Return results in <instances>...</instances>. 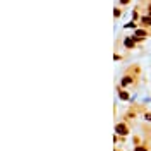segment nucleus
<instances>
[{
    "label": "nucleus",
    "instance_id": "1",
    "mask_svg": "<svg viewBox=\"0 0 151 151\" xmlns=\"http://www.w3.org/2000/svg\"><path fill=\"white\" fill-rule=\"evenodd\" d=\"M117 132H118V134H125V127H124V125H117Z\"/></svg>",
    "mask_w": 151,
    "mask_h": 151
},
{
    "label": "nucleus",
    "instance_id": "2",
    "mask_svg": "<svg viewBox=\"0 0 151 151\" xmlns=\"http://www.w3.org/2000/svg\"><path fill=\"white\" fill-rule=\"evenodd\" d=\"M132 45H134V41H132V39H129V38H127V39H125V46H129V48H131Z\"/></svg>",
    "mask_w": 151,
    "mask_h": 151
}]
</instances>
